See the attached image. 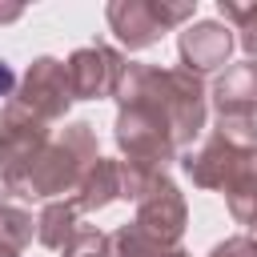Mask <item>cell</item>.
<instances>
[{"label": "cell", "mask_w": 257, "mask_h": 257, "mask_svg": "<svg viewBox=\"0 0 257 257\" xmlns=\"http://www.w3.org/2000/svg\"><path fill=\"white\" fill-rule=\"evenodd\" d=\"M217 120H253L257 116V64L241 60L233 68H225L209 92Z\"/></svg>", "instance_id": "cell-10"}, {"label": "cell", "mask_w": 257, "mask_h": 257, "mask_svg": "<svg viewBox=\"0 0 257 257\" xmlns=\"http://www.w3.org/2000/svg\"><path fill=\"white\" fill-rule=\"evenodd\" d=\"M177 52H181V68L193 72V76H205V72H217L229 64V52H233V28L221 24V20H193L181 28L177 36Z\"/></svg>", "instance_id": "cell-9"}, {"label": "cell", "mask_w": 257, "mask_h": 257, "mask_svg": "<svg viewBox=\"0 0 257 257\" xmlns=\"http://www.w3.org/2000/svg\"><path fill=\"white\" fill-rule=\"evenodd\" d=\"M16 84H20V76L12 72V64H8V60H0V96H8V100H12V96H16Z\"/></svg>", "instance_id": "cell-18"}, {"label": "cell", "mask_w": 257, "mask_h": 257, "mask_svg": "<svg viewBox=\"0 0 257 257\" xmlns=\"http://www.w3.org/2000/svg\"><path fill=\"white\" fill-rule=\"evenodd\" d=\"M72 201L80 205V213H100L104 205L120 201V161L100 157V161L84 173V181H80V189L72 193Z\"/></svg>", "instance_id": "cell-13"}, {"label": "cell", "mask_w": 257, "mask_h": 257, "mask_svg": "<svg viewBox=\"0 0 257 257\" xmlns=\"http://www.w3.org/2000/svg\"><path fill=\"white\" fill-rule=\"evenodd\" d=\"M249 233H253V237H257V225H253V229H249Z\"/></svg>", "instance_id": "cell-22"}, {"label": "cell", "mask_w": 257, "mask_h": 257, "mask_svg": "<svg viewBox=\"0 0 257 257\" xmlns=\"http://www.w3.org/2000/svg\"><path fill=\"white\" fill-rule=\"evenodd\" d=\"M36 233V221L20 205H0V257H20Z\"/></svg>", "instance_id": "cell-15"}, {"label": "cell", "mask_w": 257, "mask_h": 257, "mask_svg": "<svg viewBox=\"0 0 257 257\" xmlns=\"http://www.w3.org/2000/svg\"><path fill=\"white\" fill-rule=\"evenodd\" d=\"M48 141H52V133H48L44 120H36L32 112H24L16 100L4 104V112H0V181L12 189V197L24 185L32 161L40 157V149Z\"/></svg>", "instance_id": "cell-5"}, {"label": "cell", "mask_w": 257, "mask_h": 257, "mask_svg": "<svg viewBox=\"0 0 257 257\" xmlns=\"http://www.w3.org/2000/svg\"><path fill=\"white\" fill-rule=\"evenodd\" d=\"M149 241L165 245V249H177L181 237H185V225H189V205H185V193L161 177L141 201H137V221H133Z\"/></svg>", "instance_id": "cell-8"}, {"label": "cell", "mask_w": 257, "mask_h": 257, "mask_svg": "<svg viewBox=\"0 0 257 257\" xmlns=\"http://www.w3.org/2000/svg\"><path fill=\"white\" fill-rule=\"evenodd\" d=\"M100 161L96 153V128L88 120H72L64 124L32 161L24 185L16 189V197L28 201H64V193H76L84 173Z\"/></svg>", "instance_id": "cell-2"}, {"label": "cell", "mask_w": 257, "mask_h": 257, "mask_svg": "<svg viewBox=\"0 0 257 257\" xmlns=\"http://www.w3.org/2000/svg\"><path fill=\"white\" fill-rule=\"evenodd\" d=\"M80 229H84V225H80V205H76L72 197L48 201V205L40 209V217H36V241H40L44 249H56V253H64V249L76 241Z\"/></svg>", "instance_id": "cell-12"}, {"label": "cell", "mask_w": 257, "mask_h": 257, "mask_svg": "<svg viewBox=\"0 0 257 257\" xmlns=\"http://www.w3.org/2000/svg\"><path fill=\"white\" fill-rule=\"evenodd\" d=\"M104 249H108V257H189L181 245H177V249H165V245L149 241L137 225H120V229H112V233L104 237Z\"/></svg>", "instance_id": "cell-14"}, {"label": "cell", "mask_w": 257, "mask_h": 257, "mask_svg": "<svg viewBox=\"0 0 257 257\" xmlns=\"http://www.w3.org/2000/svg\"><path fill=\"white\" fill-rule=\"evenodd\" d=\"M84 257H108V249L100 245V249H92V253H84Z\"/></svg>", "instance_id": "cell-21"}, {"label": "cell", "mask_w": 257, "mask_h": 257, "mask_svg": "<svg viewBox=\"0 0 257 257\" xmlns=\"http://www.w3.org/2000/svg\"><path fill=\"white\" fill-rule=\"evenodd\" d=\"M205 257H257V237H253V233L225 237V241H217Z\"/></svg>", "instance_id": "cell-17"}, {"label": "cell", "mask_w": 257, "mask_h": 257, "mask_svg": "<svg viewBox=\"0 0 257 257\" xmlns=\"http://www.w3.org/2000/svg\"><path fill=\"white\" fill-rule=\"evenodd\" d=\"M116 104H141V108L157 112L169 124L177 149L185 153L205 128L209 92H205L201 76H193L185 68H157V64L128 60L124 76L116 84Z\"/></svg>", "instance_id": "cell-1"}, {"label": "cell", "mask_w": 257, "mask_h": 257, "mask_svg": "<svg viewBox=\"0 0 257 257\" xmlns=\"http://www.w3.org/2000/svg\"><path fill=\"white\" fill-rule=\"evenodd\" d=\"M24 16V8L20 4H8V8H0V24H12V20H20Z\"/></svg>", "instance_id": "cell-19"}, {"label": "cell", "mask_w": 257, "mask_h": 257, "mask_svg": "<svg viewBox=\"0 0 257 257\" xmlns=\"http://www.w3.org/2000/svg\"><path fill=\"white\" fill-rule=\"evenodd\" d=\"M217 12H221L225 24H237V28H233L237 40H241L249 64H257V4H233V0H221Z\"/></svg>", "instance_id": "cell-16"}, {"label": "cell", "mask_w": 257, "mask_h": 257, "mask_svg": "<svg viewBox=\"0 0 257 257\" xmlns=\"http://www.w3.org/2000/svg\"><path fill=\"white\" fill-rule=\"evenodd\" d=\"M68 84H72V100H100V96H116V84L124 76V56L96 40V44H84L76 48L68 60Z\"/></svg>", "instance_id": "cell-7"}, {"label": "cell", "mask_w": 257, "mask_h": 257, "mask_svg": "<svg viewBox=\"0 0 257 257\" xmlns=\"http://www.w3.org/2000/svg\"><path fill=\"white\" fill-rule=\"evenodd\" d=\"M12 100H16L24 112H32L36 120H44V124L64 120V112H68V104H72L68 64L56 60V56H36V60L24 68Z\"/></svg>", "instance_id": "cell-6"}, {"label": "cell", "mask_w": 257, "mask_h": 257, "mask_svg": "<svg viewBox=\"0 0 257 257\" xmlns=\"http://www.w3.org/2000/svg\"><path fill=\"white\" fill-rule=\"evenodd\" d=\"M8 197H12V189H8L4 181H0V205H8Z\"/></svg>", "instance_id": "cell-20"}, {"label": "cell", "mask_w": 257, "mask_h": 257, "mask_svg": "<svg viewBox=\"0 0 257 257\" xmlns=\"http://www.w3.org/2000/svg\"><path fill=\"white\" fill-rule=\"evenodd\" d=\"M112 137H116V149H120V161L137 173H153V177H165V169L173 161H181V149L169 133V124L141 108V104H116V124H112Z\"/></svg>", "instance_id": "cell-3"}, {"label": "cell", "mask_w": 257, "mask_h": 257, "mask_svg": "<svg viewBox=\"0 0 257 257\" xmlns=\"http://www.w3.org/2000/svg\"><path fill=\"white\" fill-rule=\"evenodd\" d=\"M221 193H225V205H229L233 221L245 225V229H253L257 225V149H249L237 161V169L229 173V181L221 185Z\"/></svg>", "instance_id": "cell-11"}, {"label": "cell", "mask_w": 257, "mask_h": 257, "mask_svg": "<svg viewBox=\"0 0 257 257\" xmlns=\"http://www.w3.org/2000/svg\"><path fill=\"white\" fill-rule=\"evenodd\" d=\"M193 12H197V0H112L104 8V20L128 52H141V48H153L165 32L185 28Z\"/></svg>", "instance_id": "cell-4"}]
</instances>
